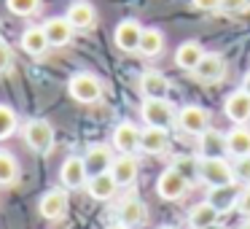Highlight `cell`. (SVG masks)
Wrapping results in <instances>:
<instances>
[{
    "label": "cell",
    "instance_id": "obj_34",
    "mask_svg": "<svg viewBox=\"0 0 250 229\" xmlns=\"http://www.w3.org/2000/svg\"><path fill=\"white\" fill-rule=\"evenodd\" d=\"M194 3V8H199V11H218L221 8V0H191Z\"/></svg>",
    "mask_w": 250,
    "mask_h": 229
},
{
    "label": "cell",
    "instance_id": "obj_22",
    "mask_svg": "<svg viewBox=\"0 0 250 229\" xmlns=\"http://www.w3.org/2000/svg\"><path fill=\"white\" fill-rule=\"evenodd\" d=\"M146 216H148V210L137 197H126L119 207V221L126 224V227H140L146 221Z\"/></svg>",
    "mask_w": 250,
    "mask_h": 229
},
{
    "label": "cell",
    "instance_id": "obj_7",
    "mask_svg": "<svg viewBox=\"0 0 250 229\" xmlns=\"http://www.w3.org/2000/svg\"><path fill=\"white\" fill-rule=\"evenodd\" d=\"M239 194H242V189H239L237 183H226V186H212L210 191H207V202H210L212 207H215L218 213H231L237 210L239 205Z\"/></svg>",
    "mask_w": 250,
    "mask_h": 229
},
{
    "label": "cell",
    "instance_id": "obj_26",
    "mask_svg": "<svg viewBox=\"0 0 250 229\" xmlns=\"http://www.w3.org/2000/svg\"><path fill=\"white\" fill-rule=\"evenodd\" d=\"M22 49L33 57H41L46 49H49V38H46L43 27H27L22 33Z\"/></svg>",
    "mask_w": 250,
    "mask_h": 229
},
{
    "label": "cell",
    "instance_id": "obj_1",
    "mask_svg": "<svg viewBox=\"0 0 250 229\" xmlns=\"http://www.w3.org/2000/svg\"><path fill=\"white\" fill-rule=\"evenodd\" d=\"M199 178L205 181L207 186H226V183H237V175H234V167L226 162V159H199Z\"/></svg>",
    "mask_w": 250,
    "mask_h": 229
},
{
    "label": "cell",
    "instance_id": "obj_4",
    "mask_svg": "<svg viewBox=\"0 0 250 229\" xmlns=\"http://www.w3.org/2000/svg\"><path fill=\"white\" fill-rule=\"evenodd\" d=\"M186 191H188V178H186V175L180 173L178 167H167L162 175H159V181H156V194L162 197V200L175 202V200H180Z\"/></svg>",
    "mask_w": 250,
    "mask_h": 229
},
{
    "label": "cell",
    "instance_id": "obj_25",
    "mask_svg": "<svg viewBox=\"0 0 250 229\" xmlns=\"http://www.w3.org/2000/svg\"><path fill=\"white\" fill-rule=\"evenodd\" d=\"M226 146L231 157H250V130L234 127L231 132H226Z\"/></svg>",
    "mask_w": 250,
    "mask_h": 229
},
{
    "label": "cell",
    "instance_id": "obj_8",
    "mask_svg": "<svg viewBox=\"0 0 250 229\" xmlns=\"http://www.w3.org/2000/svg\"><path fill=\"white\" fill-rule=\"evenodd\" d=\"M83 164H86L89 178L100 175V173H110V167H113V151H110V146H105V143L89 146V151L83 154Z\"/></svg>",
    "mask_w": 250,
    "mask_h": 229
},
{
    "label": "cell",
    "instance_id": "obj_13",
    "mask_svg": "<svg viewBox=\"0 0 250 229\" xmlns=\"http://www.w3.org/2000/svg\"><path fill=\"white\" fill-rule=\"evenodd\" d=\"M140 92L146 100H167V92H169L167 76L159 70H146L140 76Z\"/></svg>",
    "mask_w": 250,
    "mask_h": 229
},
{
    "label": "cell",
    "instance_id": "obj_20",
    "mask_svg": "<svg viewBox=\"0 0 250 229\" xmlns=\"http://www.w3.org/2000/svg\"><path fill=\"white\" fill-rule=\"evenodd\" d=\"M137 170H140L137 159L132 157V154H121L119 159H113L110 173H113V178H116V183H119V186H129V183H135Z\"/></svg>",
    "mask_w": 250,
    "mask_h": 229
},
{
    "label": "cell",
    "instance_id": "obj_24",
    "mask_svg": "<svg viewBox=\"0 0 250 229\" xmlns=\"http://www.w3.org/2000/svg\"><path fill=\"white\" fill-rule=\"evenodd\" d=\"M218 218H221V213L215 210V207L210 205V202H199V205H194L188 210V221L194 229H207V227H218Z\"/></svg>",
    "mask_w": 250,
    "mask_h": 229
},
{
    "label": "cell",
    "instance_id": "obj_6",
    "mask_svg": "<svg viewBox=\"0 0 250 229\" xmlns=\"http://www.w3.org/2000/svg\"><path fill=\"white\" fill-rule=\"evenodd\" d=\"M178 127L188 135H202L205 130H210V111L199 105H186L178 111Z\"/></svg>",
    "mask_w": 250,
    "mask_h": 229
},
{
    "label": "cell",
    "instance_id": "obj_30",
    "mask_svg": "<svg viewBox=\"0 0 250 229\" xmlns=\"http://www.w3.org/2000/svg\"><path fill=\"white\" fill-rule=\"evenodd\" d=\"M17 130V114L8 105H0V140H6Z\"/></svg>",
    "mask_w": 250,
    "mask_h": 229
},
{
    "label": "cell",
    "instance_id": "obj_15",
    "mask_svg": "<svg viewBox=\"0 0 250 229\" xmlns=\"http://www.w3.org/2000/svg\"><path fill=\"white\" fill-rule=\"evenodd\" d=\"M38 210L43 218H51V221H57V218H62L67 213V194L60 189H51L46 191L43 197H41L38 202Z\"/></svg>",
    "mask_w": 250,
    "mask_h": 229
},
{
    "label": "cell",
    "instance_id": "obj_11",
    "mask_svg": "<svg viewBox=\"0 0 250 229\" xmlns=\"http://www.w3.org/2000/svg\"><path fill=\"white\" fill-rule=\"evenodd\" d=\"M223 111H226V116H229V119H231L237 127H245V124L250 121V92H245V89L231 92V94L226 97Z\"/></svg>",
    "mask_w": 250,
    "mask_h": 229
},
{
    "label": "cell",
    "instance_id": "obj_32",
    "mask_svg": "<svg viewBox=\"0 0 250 229\" xmlns=\"http://www.w3.org/2000/svg\"><path fill=\"white\" fill-rule=\"evenodd\" d=\"M11 62H14V51H11V46H8L6 41L0 38V73L11 70Z\"/></svg>",
    "mask_w": 250,
    "mask_h": 229
},
{
    "label": "cell",
    "instance_id": "obj_10",
    "mask_svg": "<svg viewBox=\"0 0 250 229\" xmlns=\"http://www.w3.org/2000/svg\"><path fill=\"white\" fill-rule=\"evenodd\" d=\"M223 76H226V60L221 54H205L194 70V78L202 84H218L223 81Z\"/></svg>",
    "mask_w": 250,
    "mask_h": 229
},
{
    "label": "cell",
    "instance_id": "obj_17",
    "mask_svg": "<svg viewBox=\"0 0 250 229\" xmlns=\"http://www.w3.org/2000/svg\"><path fill=\"white\" fill-rule=\"evenodd\" d=\"M43 33H46V38H49V46H67L73 41L76 27L67 22V17H54L43 24Z\"/></svg>",
    "mask_w": 250,
    "mask_h": 229
},
{
    "label": "cell",
    "instance_id": "obj_19",
    "mask_svg": "<svg viewBox=\"0 0 250 229\" xmlns=\"http://www.w3.org/2000/svg\"><path fill=\"white\" fill-rule=\"evenodd\" d=\"M67 22H70L76 30H89V27H94V22H97V11H94L92 3L78 0V3H73V6L67 8Z\"/></svg>",
    "mask_w": 250,
    "mask_h": 229
},
{
    "label": "cell",
    "instance_id": "obj_35",
    "mask_svg": "<svg viewBox=\"0 0 250 229\" xmlns=\"http://www.w3.org/2000/svg\"><path fill=\"white\" fill-rule=\"evenodd\" d=\"M245 6H248V0H221V8H223V11H229V14L242 11Z\"/></svg>",
    "mask_w": 250,
    "mask_h": 229
},
{
    "label": "cell",
    "instance_id": "obj_18",
    "mask_svg": "<svg viewBox=\"0 0 250 229\" xmlns=\"http://www.w3.org/2000/svg\"><path fill=\"white\" fill-rule=\"evenodd\" d=\"M167 148H169L167 130H159V127H146V130L140 132V151L159 157V154H164Z\"/></svg>",
    "mask_w": 250,
    "mask_h": 229
},
{
    "label": "cell",
    "instance_id": "obj_37",
    "mask_svg": "<svg viewBox=\"0 0 250 229\" xmlns=\"http://www.w3.org/2000/svg\"><path fill=\"white\" fill-rule=\"evenodd\" d=\"M108 229H132V227H126V224H121V221H119V224H110Z\"/></svg>",
    "mask_w": 250,
    "mask_h": 229
},
{
    "label": "cell",
    "instance_id": "obj_27",
    "mask_svg": "<svg viewBox=\"0 0 250 229\" xmlns=\"http://www.w3.org/2000/svg\"><path fill=\"white\" fill-rule=\"evenodd\" d=\"M164 49V35L159 33L156 27H146L143 30V38H140V54L143 57H159Z\"/></svg>",
    "mask_w": 250,
    "mask_h": 229
},
{
    "label": "cell",
    "instance_id": "obj_2",
    "mask_svg": "<svg viewBox=\"0 0 250 229\" xmlns=\"http://www.w3.org/2000/svg\"><path fill=\"white\" fill-rule=\"evenodd\" d=\"M67 92H70L73 100L89 105V103H97L100 100L103 84H100V78L92 76V73H76V76L70 78V84H67Z\"/></svg>",
    "mask_w": 250,
    "mask_h": 229
},
{
    "label": "cell",
    "instance_id": "obj_28",
    "mask_svg": "<svg viewBox=\"0 0 250 229\" xmlns=\"http://www.w3.org/2000/svg\"><path fill=\"white\" fill-rule=\"evenodd\" d=\"M19 178V164L8 151H0V183H14Z\"/></svg>",
    "mask_w": 250,
    "mask_h": 229
},
{
    "label": "cell",
    "instance_id": "obj_21",
    "mask_svg": "<svg viewBox=\"0 0 250 229\" xmlns=\"http://www.w3.org/2000/svg\"><path fill=\"white\" fill-rule=\"evenodd\" d=\"M202 57H205V49H202L196 41H186V44H180L178 51H175V65L194 73L196 65L202 62Z\"/></svg>",
    "mask_w": 250,
    "mask_h": 229
},
{
    "label": "cell",
    "instance_id": "obj_40",
    "mask_svg": "<svg viewBox=\"0 0 250 229\" xmlns=\"http://www.w3.org/2000/svg\"><path fill=\"white\" fill-rule=\"evenodd\" d=\"M207 229H221V227H207Z\"/></svg>",
    "mask_w": 250,
    "mask_h": 229
},
{
    "label": "cell",
    "instance_id": "obj_14",
    "mask_svg": "<svg viewBox=\"0 0 250 229\" xmlns=\"http://www.w3.org/2000/svg\"><path fill=\"white\" fill-rule=\"evenodd\" d=\"M113 38H116V46L121 51H137L140 49V38H143V27L135 19H124V22H119Z\"/></svg>",
    "mask_w": 250,
    "mask_h": 229
},
{
    "label": "cell",
    "instance_id": "obj_3",
    "mask_svg": "<svg viewBox=\"0 0 250 229\" xmlns=\"http://www.w3.org/2000/svg\"><path fill=\"white\" fill-rule=\"evenodd\" d=\"M143 121L148 127H159V130H169L172 124H178V116H175V108L167 103V100H146L140 108Z\"/></svg>",
    "mask_w": 250,
    "mask_h": 229
},
{
    "label": "cell",
    "instance_id": "obj_29",
    "mask_svg": "<svg viewBox=\"0 0 250 229\" xmlns=\"http://www.w3.org/2000/svg\"><path fill=\"white\" fill-rule=\"evenodd\" d=\"M6 6H8V11L17 14V17H33L41 8V0H6Z\"/></svg>",
    "mask_w": 250,
    "mask_h": 229
},
{
    "label": "cell",
    "instance_id": "obj_33",
    "mask_svg": "<svg viewBox=\"0 0 250 229\" xmlns=\"http://www.w3.org/2000/svg\"><path fill=\"white\" fill-rule=\"evenodd\" d=\"M237 210L242 213V216H250V183L242 189V194H239V205H237Z\"/></svg>",
    "mask_w": 250,
    "mask_h": 229
},
{
    "label": "cell",
    "instance_id": "obj_38",
    "mask_svg": "<svg viewBox=\"0 0 250 229\" xmlns=\"http://www.w3.org/2000/svg\"><path fill=\"white\" fill-rule=\"evenodd\" d=\"M239 229H250V221H245V224H242V227H239Z\"/></svg>",
    "mask_w": 250,
    "mask_h": 229
},
{
    "label": "cell",
    "instance_id": "obj_16",
    "mask_svg": "<svg viewBox=\"0 0 250 229\" xmlns=\"http://www.w3.org/2000/svg\"><path fill=\"white\" fill-rule=\"evenodd\" d=\"M140 132L132 121H121L119 127L113 130V146L119 148L121 154H135L140 148Z\"/></svg>",
    "mask_w": 250,
    "mask_h": 229
},
{
    "label": "cell",
    "instance_id": "obj_12",
    "mask_svg": "<svg viewBox=\"0 0 250 229\" xmlns=\"http://www.w3.org/2000/svg\"><path fill=\"white\" fill-rule=\"evenodd\" d=\"M223 154H229L226 135L218 130H205L199 135V159H221Z\"/></svg>",
    "mask_w": 250,
    "mask_h": 229
},
{
    "label": "cell",
    "instance_id": "obj_9",
    "mask_svg": "<svg viewBox=\"0 0 250 229\" xmlns=\"http://www.w3.org/2000/svg\"><path fill=\"white\" fill-rule=\"evenodd\" d=\"M60 178H62L65 189H81V186H86L89 173H86V164H83V157H67L62 162Z\"/></svg>",
    "mask_w": 250,
    "mask_h": 229
},
{
    "label": "cell",
    "instance_id": "obj_39",
    "mask_svg": "<svg viewBox=\"0 0 250 229\" xmlns=\"http://www.w3.org/2000/svg\"><path fill=\"white\" fill-rule=\"evenodd\" d=\"M159 229H175V227H159Z\"/></svg>",
    "mask_w": 250,
    "mask_h": 229
},
{
    "label": "cell",
    "instance_id": "obj_23",
    "mask_svg": "<svg viewBox=\"0 0 250 229\" xmlns=\"http://www.w3.org/2000/svg\"><path fill=\"white\" fill-rule=\"evenodd\" d=\"M119 183H116L113 173H100V175H92L86 183V191L94 197V200H110L116 194Z\"/></svg>",
    "mask_w": 250,
    "mask_h": 229
},
{
    "label": "cell",
    "instance_id": "obj_31",
    "mask_svg": "<svg viewBox=\"0 0 250 229\" xmlns=\"http://www.w3.org/2000/svg\"><path fill=\"white\" fill-rule=\"evenodd\" d=\"M234 175H237V181H242V183H250V157H237V162H234Z\"/></svg>",
    "mask_w": 250,
    "mask_h": 229
},
{
    "label": "cell",
    "instance_id": "obj_5",
    "mask_svg": "<svg viewBox=\"0 0 250 229\" xmlns=\"http://www.w3.org/2000/svg\"><path fill=\"white\" fill-rule=\"evenodd\" d=\"M24 140H27V146L33 148V151L46 154L54 146V130H51V124L46 119H33L24 127Z\"/></svg>",
    "mask_w": 250,
    "mask_h": 229
},
{
    "label": "cell",
    "instance_id": "obj_36",
    "mask_svg": "<svg viewBox=\"0 0 250 229\" xmlns=\"http://www.w3.org/2000/svg\"><path fill=\"white\" fill-rule=\"evenodd\" d=\"M242 89H245V92H250V73L245 76V81H242Z\"/></svg>",
    "mask_w": 250,
    "mask_h": 229
}]
</instances>
